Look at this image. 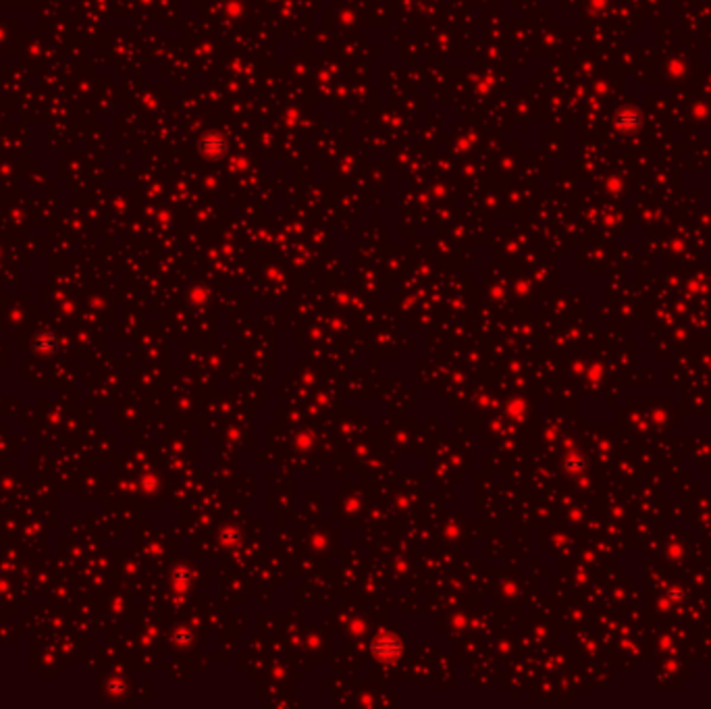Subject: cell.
Here are the masks:
<instances>
[{"label":"cell","mask_w":711,"mask_h":709,"mask_svg":"<svg viewBox=\"0 0 711 709\" xmlns=\"http://www.w3.org/2000/svg\"><path fill=\"white\" fill-rule=\"evenodd\" d=\"M618 127H622L624 132H635L640 127V115L637 111H622V115L618 117Z\"/></svg>","instance_id":"1"}]
</instances>
